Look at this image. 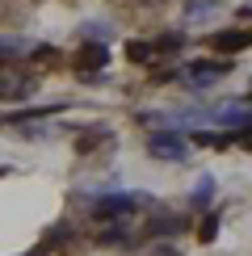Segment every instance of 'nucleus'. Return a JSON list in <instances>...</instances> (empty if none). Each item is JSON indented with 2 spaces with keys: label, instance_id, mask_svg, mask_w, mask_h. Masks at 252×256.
Instances as JSON below:
<instances>
[{
  "label": "nucleus",
  "instance_id": "nucleus-10",
  "mask_svg": "<svg viewBox=\"0 0 252 256\" xmlns=\"http://www.w3.org/2000/svg\"><path fill=\"white\" fill-rule=\"evenodd\" d=\"M176 46H181V38H176V34H168V38H160V50H176Z\"/></svg>",
  "mask_w": 252,
  "mask_h": 256
},
{
  "label": "nucleus",
  "instance_id": "nucleus-7",
  "mask_svg": "<svg viewBox=\"0 0 252 256\" xmlns=\"http://www.w3.org/2000/svg\"><path fill=\"white\" fill-rule=\"evenodd\" d=\"M126 55H130L134 63H147V59L156 55V46H147V42H130V46H126Z\"/></svg>",
  "mask_w": 252,
  "mask_h": 256
},
{
  "label": "nucleus",
  "instance_id": "nucleus-6",
  "mask_svg": "<svg viewBox=\"0 0 252 256\" xmlns=\"http://www.w3.org/2000/svg\"><path fill=\"white\" fill-rule=\"evenodd\" d=\"M252 34H240V30H227V34H214L210 38V46L214 50H240V46H248Z\"/></svg>",
  "mask_w": 252,
  "mask_h": 256
},
{
  "label": "nucleus",
  "instance_id": "nucleus-9",
  "mask_svg": "<svg viewBox=\"0 0 252 256\" xmlns=\"http://www.w3.org/2000/svg\"><path fill=\"white\" fill-rule=\"evenodd\" d=\"M210 189H214V185H210V176H202V180H198V194H194V206H206V202H210Z\"/></svg>",
  "mask_w": 252,
  "mask_h": 256
},
{
  "label": "nucleus",
  "instance_id": "nucleus-8",
  "mask_svg": "<svg viewBox=\"0 0 252 256\" xmlns=\"http://www.w3.org/2000/svg\"><path fill=\"white\" fill-rule=\"evenodd\" d=\"M214 236H218V214H210V218L202 222V227H198V240H202V244H210Z\"/></svg>",
  "mask_w": 252,
  "mask_h": 256
},
{
  "label": "nucleus",
  "instance_id": "nucleus-3",
  "mask_svg": "<svg viewBox=\"0 0 252 256\" xmlns=\"http://www.w3.org/2000/svg\"><path fill=\"white\" fill-rule=\"evenodd\" d=\"M227 68L231 63H194V68H185V80L202 88V84H214L218 76H227Z\"/></svg>",
  "mask_w": 252,
  "mask_h": 256
},
{
  "label": "nucleus",
  "instance_id": "nucleus-12",
  "mask_svg": "<svg viewBox=\"0 0 252 256\" xmlns=\"http://www.w3.org/2000/svg\"><path fill=\"white\" fill-rule=\"evenodd\" d=\"M0 176H4V168H0Z\"/></svg>",
  "mask_w": 252,
  "mask_h": 256
},
{
  "label": "nucleus",
  "instance_id": "nucleus-5",
  "mask_svg": "<svg viewBox=\"0 0 252 256\" xmlns=\"http://www.w3.org/2000/svg\"><path fill=\"white\" fill-rule=\"evenodd\" d=\"M152 156H160V160H185V143L176 134H152Z\"/></svg>",
  "mask_w": 252,
  "mask_h": 256
},
{
  "label": "nucleus",
  "instance_id": "nucleus-4",
  "mask_svg": "<svg viewBox=\"0 0 252 256\" xmlns=\"http://www.w3.org/2000/svg\"><path fill=\"white\" fill-rule=\"evenodd\" d=\"M76 63H80V72H101L105 63H110V50H105L101 42H84L80 55H76Z\"/></svg>",
  "mask_w": 252,
  "mask_h": 256
},
{
  "label": "nucleus",
  "instance_id": "nucleus-1",
  "mask_svg": "<svg viewBox=\"0 0 252 256\" xmlns=\"http://www.w3.org/2000/svg\"><path fill=\"white\" fill-rule=\"evenodd\" d=\"M134 210V198H122V194H110V198H97L92 202V214L97 218H122Z\"/></svg>",
  "mask_w": 252,
  "mask_h": 256
},
{
  "label": "nucleus",
  "instance_id": "nucleus-11",
  "mask_svg": "<svg viewBox=\"0 0 252 256\" xmlns=\"http://www.w3.org/2000/svg\"><path fill=\"white\" fill-rule=\"evenodd\" d=\"M4 55H8V46H0V59H4Z\"/></svg>",
  "mask_w": 252,
  "mask_h": 256
},
{
  "label": "nucleus",
  "instance_id": "nucleus-2",
  "mask_svg": "<svg viewBox=\"0 0 252 256\" xmlns=\"http://www.w3.org/2000/svg\"><path fill=\"white\" fill-rule=\"evenodd\" d=\"M30 88H34V80H30V76H21V72H0V97H4V101L30 97Z\"/></svg>",
  "mask_w": 252,
  "mask_h": 256
}]
</instances>
